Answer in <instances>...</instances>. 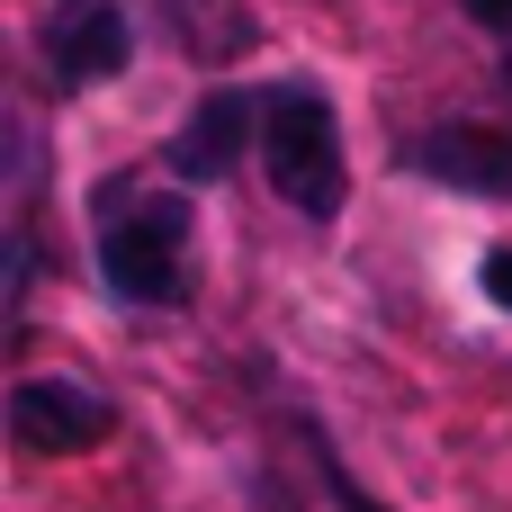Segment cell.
Returning <instances> with one entry per match:
<instances>
[{
  "mask_svg": "<svg viewBox=\"0 0 512 512\" xmlns=\"http://www.w3.org/2000/svg\"><path fill=\"white\" fill-rule=\"evenodd\" d=\"M180 243H189V207L180 198H144L126 216H108L99 234V270L126 306H171L180 297Z\"/></svg>",
  "mask_w": 512,
  "mask_h": 512,
  "instance_id": "cell-2",
  "label": "cell"
},
{
  "mask_svg": "<svg viewBox=\"0 0 512 512\" xmlns=\"http://www.w3.org/2000/svg\"><path fill=\"white\" fill-rule=\"evenodd\" d=\"M468 18H486V27H512V0H468Z\"/></svg>",
  "mask_w": 512,
  "mask_h": 512,
  "instance_id": "cell-8",
  "label": "cell"
},
{
  "mask_svg": "<svg viewBox=\"0 0 512 512\" xmlns=\"http://www.w3.org/2000/svg\"><path fill=\"white\" fill-rule=\"evenodd\" d=\"M414 171L441 180V189H468V198H512V135H495V126H432L414 144Z\"/></svg>",
  "mask_w": 512,
  "mask_h": 512,
  "instance_id": "cell-5",
  "label": "cell"
},
{
  "mask_svg": "<svg viewBox=\"0 0 512 512\" xmlns=\"http://www.w3.org/2000/svg\"><path fill=\"white\" fill-rule=\"evenodd\" d=\"M333 495H342V512H387V504H369L360 486H342V477H333Z\"/></svg>",
  "mask_w": 512,
  "mask_h": 512,
  "instance_id": "cell-9",
  "label": "cell"
},
{
  "mask_svg": "<svg viewBox=\"0 0 512 512\" xmlns=\"http://www.w3.org/2000/svg\"><path fill=\"white\" fill-rule=\"evenodd\" d=\"M9 441L45 450V459L90 450V441H108V405L90 387H72V378H18L9 387Z\"/></svg>",
  "mask_w": 512,
  "mask_h": 512,
  "instance_id": "cell-3",
  "label": "cell"
},
{
  "mask_svg": "<svg viewBox=\"0 0 512 512\" xmlns=\"http://www.w3.org/2000/svg\"><path fill=\"white\" fill-rule=\"evenodd\" d=\"M486 297L512 306V252H486Z\"/></svg>",
  "mask_w": 512,
  "mask_h": 512,
  "instance_id": "cell-7",
  "label": "cell"
},
{
  "mask_svg": "<svg viewBox=\"0 0 512 512\" xmlns=\"http://www.w3.org/2000/svg\"><path fill=\"white\" fill-rule=\"evenodd\" d=\"M243 135H252V99L243 90H207L189 108V126L171 135V171L180 180H225L243 162Z\"/></svg>",
  "mask_w": 512,
  "mask_h": 512,
  "instance_id": "cell-6",
  "label": "cell"
},
{
  "mask_svg": "<svg viewBox=\"0 0 512 512\" xmlns=\"http://www.w3.org/2000/svg\"><path fill=\"white\" fill-rule=\"evenodd\" d=\"M261 162H270V189L297 216H342V126H333L324 90H279L270 99Z\"/></svg>",
  "mask_w": 512,
  "mask_h": 512,
  "instance_id": "cell-1",
  "label": "cell"
},
{
  "mask_svg": "<svg viewBox=\"0 0 512 512\" xmlns=\"http://www.w3.org/2000/svg\"><path fill=\"white\" fill-rule=\"evenodd\" d=\"M504 81H512V63H504Z\"/></svg>",
  "mask_w": 512,
  "mask_h": 512,
  "instance_id": "cell-10",
  "label": "cell"
},
{
  "mask_svg": "<svg viewBox=\"0 0 512 512\" xmlns=\"http://www.w3.org/2000/svg\"><path fill=\"white\" fill-rule=\"evenodd\" d=\"M126 54H135V27L117 0H72L45 18V63L63 81H108V72H126Z\"/></svg>",
  "mask_w": 512,
  "mask_h": 512,
  "instance_id": "cell-4",
  "label": "cell"
}]
</instances>
